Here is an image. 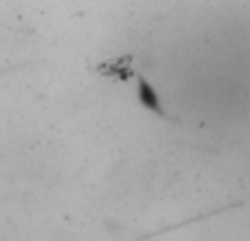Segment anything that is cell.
Wrapping results in <instances>:
<instances>
[{
  "label": "cell",
  "mask_w": 250,
  "mask_h": 241,
  "mask_svg": "<svg viewBox=\"0 0 250 241\" xmlns=\"http://www.w3.org/2000/svg\"><path fill=\"white\" fill-rule=\"evenodd\" d=\"M141 99L145 105H149L151 110H156V112H160V105H158V97L154 95V90H151L147 83H143L141 86Z\"/></svg>",
  "instance_id": "cell-1"
}]
</instances>
